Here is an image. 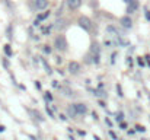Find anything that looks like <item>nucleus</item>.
I'll use <instances>...</instances> for the list:
<instances>
[{"instance_id":"obj_1","label":"nucleus","mask_w":150,"mask_h":140,"mask_svg":"<svg viewBox=\"0 0 150 140\" xmlns=\"http://www.w3.org/2000/svg\"><path fill=\"white\" fill-rule=\"evenodd\" d=\"M54 45H56V48L58 50V51H66V50H67L66 38H64L63 35H58V37L54 40Z\"/></svg>"},{"instance_id":"obj_2","label":"nucleus","mask_w":150,"mask_h":140,"mask_svg":"<svg viewBox=\"0 0 150 140\" xmlns=\"http://www.w3.org/2000/svg\"><path fill=\"white\" fill-rule=\"evenodd\" d=\"M79 26H80V28H83V29H86V31H89V29L92 28L90 19H89V18H86V16L79 18Z\"/></svg>"},{"instance_id":"obj_3","label":"nucleus","mask_w":150,"mask_h":140,"mask_svg":"<svg viewBox=\"0 0 150 140\" xmlns=\"http://www.w3.org/2000/svg\"><path fill=\"white\" fill-rule=\"evenodd\" d=\"M73 108H74V111H76L77 115H84V114L88 112V107H86L84 104H74Z\"/></svg>"},{"instance_id":"obj_4","label":"nucleus","mask_w":150,"mask_h":140,"mask_svg":"<svg viewBox=\"0 0 150 140\" xmlns=\"http://www.w3.org/2000/svg\"><path fill=\"white\" fill-rule=\"evenodd\" d=\"M67 6L72 10H76L82 6V0H67Z\"/></svg>"},{"instance_id":"obj_5","label":"nucleus","mask_w":150,"mask_h":140,"mask_svg":"<svg viewBox=\"0 0 150 140\" xmlns=\"http://www.w3.org/2000/svg\"><path fill=\"white\" fill-rule=\"evenodd\" d=\"M68 70H70V73H79V70H80V64L77 63V61H70L68 63Z\"/></svg>"},{"instance_id":"obj_6","label":"nucleus","mask_w":150,"mask_h":140,"mask_svg":"<svg viewBox=\"0 0 150 140\" xmlns=\"http://www.w3.org/2000/svg\"><path fill=\"white\" fill-rule=\"evenodd\" d=\"M34 6H35V9H38V10H42V9H45L48 6V0H35L34 2Z\"/></svg>"},{"instance_id":"obj_7","label":"nucleus","mask_w":150,"mask_h":140,"mask_svg":"<svg viewBox=\"0 0 150 140\" xmlns=\"http://www.w3.org/2000/svg\"><path fill=\"white\" fill-rule=\"evenodd\" d=\"M120 24L122 25L124 28L128 29V28H131V26H133V21L130 19V16H122L121 19H120Z\"/></svg>"},{"instance_id":"obj_8","label":"nucleus","mask_w":150,"mask_h":140,"mask_svg":"<svg viewBox=\"0 0 150 140\" xmlns=\"http://www.w3.org/2000/svg\"><path fill=\"white\" fill-rule=\"evenodd\" d=\"M137 8H138V3H137V0H133L131 3H128L127 12H128V13H133V12H136V10H137Z\"/></svg>"},{"instance_id":"obj_9","label":"nucleus","mask_w":150,"mask_h":140,"mask_svg":"<svg viewBox=\"0 0 150 140\" xmlns=\"http://www.w3.org/2000/svg\"><path fill=\"white\" fill-rule=\"evenodd\" d=\"M54 28H56V29H63V28H66V21H64V19H57L56 24H54Z\"/></svg>"},{"instance_id":"obj_10","label":"nucleus","mask_w":150,"mask_h":140,"mask_svg":"<svg viewBox=\"0 0 150 140\" xmlns=\"http://www.w3.org/2000/svg\"><path fill=\"white\" fill-rule=\"evenodd\" d=\"M48 16H50V12H45V13H41V15H38V18H36V21H44V19H47Z\"/></svg>"},{"instance_id":"obj_11","label":"nucleus","mask_w":150,"mask_h":140,"mask_svg":"<svg viewBox=\"0 0 150 140\" xmlns=\"http://www.w3.org/2000/svg\"><path fill=\"white\" fill-rule=\"evenodd\" d=\"M67 114H68L70 117H76V115H77V114H76V111H74V108H73V107H68V108H67Z\"/></svg>"},{"instance_id":"obj_12","label":"nucleus","mask_w":150,"mask_h":140,"mask_svg":"<svg viewBox=\"0 0 150 140\" xmlns=\"http://www.w3.org/2000/svg\"><path fill=\"white\" fill-rule=\"evenodd\" d=\"M4 51L8 56H12V50H10V45H4Z\"/></svg>"},{"instance_id":"obj_13","label":"nucleus","mask_w":150,"mask_h":140,"mask_svg":"<svg viewBox=\"0 0 150 140\" xmlns=\"http://www.w3.org/2000/svg\"><path fill=\"white\" fill-rule=\"evenodd\" d=\"M50 31H51L50 26H44L42 28V34H50Z\"/></svg>"},{"instance_id":"obj_14","label":"nucleus","mask_w":150,"mask_h":140,"mask_svg":"<svg viewBox=\"0 0 150 140\" xmlns=\"http://www.w3.org/2000/svg\"><path fill=\"white\" fill-rule=\"evenodd\" d=\"M63 91L66 92L64 95H67V96H73V91H70V89H63Z\"/></svg>"},{"instance_id":"obj_15","label":"nucleus","mask_w":150,"mask_h":140,"mask_svg":"<svg viewBox=\"0 0 150 140\" xmlns=\"http://www.w3.org/2000/svg\"><path fill=\"white\" fill-rule=\"evenodd\" d=\"M42 50H44V53H47V54H50V53H51V48L48 47V45H44V48H42Z\"/></svg>"},{"instance_id":"obj_16","label":"nucleus","mask_w":150,"mask_h":140,"mask_svg":"<svg viewBox=\"0 0 150 140\" xmlns=\"http://www.w3.org/2000/svg\"><path fill=\"white\" fill-rule=\"evenodd\" d=\"M47 112H48V115H50L51 118H56V117H54V114H52V111H51V109H50L48 107H47Z\"/></svg>"},{"instance_id":"obj_17","label":"nucleus","mask_w":150,"mask_h":140,"mask_svg":"<svg viewBox=\"0 0 150 140\" xmlns=\"http://www.w3.org/2000/svg\"><path fill=\"white\" fill-rule=\"evenodd\" d=\"M45 99L47 101H52V95L51 93H45Z\"/></svg>"},{"instance_id":"obj_18","label":"nucleus","mask_w":150,"mask_h":140,"mask_svg":"<svg viewBox=\"0 0 150 140\" xmlns=\"http://www.w3.org/2000/svg\"><path fill=\"white\" fill-rule=\"evenodd\" d=\"M117 91H118V95L122 96V91H121V86H120V85H117Z\"/></svg>"},{"instance_id":"obj_19","label":"nucleus","mask_w":150,"mask_h":140,"mask_svg":"<svg viewBox=\"0 0 150 140\" xmlns=\"http://www.w3.org/2000/svg\"><path fill=\"white\" fill-rule=\"evenodd\" d=\"M136 130H137V131H144V127H143V125H137Z\"/></svg>"},{"instance_id":"obj_20","label":"nucleus","mask_w":150,"mask_h":140,"mask_svg":"<svg viewBox=\"0 0 150 140\" xmlns=\"http://www.w3.org/2000/svg\"><path fill=\"white\" fill-rule=\"evenodd\" d=\"M121 120H122V112L117 114V121H121Z\"/></svg>"},{"instance_id":"obj_21","label":"nucleus","mask_w":150,"mask_h":140,"mask_svg":"<svg viewBox=\"0 0 150 140\" xmlns=\"http://www.w3.org/2000/svg\"><path fill=\"white\" fill-rule=\"evenodd\" d=\"M109 134L112 136V139H114V140H118V137L115 136V133H114V131H109Z\"/></svg>"},{"instance_id":"obj_22","label":"nucleus","mask_w":150,"mask_h":140,"mask_svg":"<svg viewBox=\"0 0 150 140\" xmlns=\"http://www.w3.org/2000/svg\"><path fill=\"white\" fill-rule=\"evenodd\" d=\"M146 19L150 21V10H146Z\"/></svg>"},{"instance_id":"obj_23","label":"nucleus","mask_w":150,"mask_h":140,"mask_svg":"<svg viewBox=\"0 0 150 140\" xmlns=\"http://www.w3.org/2000/svg\"><path fill=\"white\" fill-rule=\"evenodd\" d=\"M35 86H36V89H41V83L40 82H35Z\"/></svg>"},{"instance_id":"obj_24","label":"nucleus","mask_w":150,"mask_h":140,"mask_svg":"<svg viewBox=\"0 0 150 140\" xmlns=\"http://www.w3.org/2000/svg\"><path fill=\"white\" fill-rule=\"evenodd\" d=\"M115 57H117V54H115V53H114V54H112V60H111V61H112V63H115Z\"/></svg>"},{"instance_id":"obj_25","label":"nucleus","mask_w":150,"mask_h":140,"mask_svg":"<svg viewBox=\"0 0 150 140\" xmlns=\"http://www.w3.org/2000/svg\"><path fill=\"white\" fill-rule=\"evenodd\" d=\"M2 131H4V127H3V125H0V133Z\"/></svg>"},{"instance_id":"obj_26","label":"nucleus","mask_w":150,"mask_h":140,"mask_svg":"<svg viewBox=\"0 0 150 140\" xmlns=\"http://www.w3.org/2000/svg\"><path fill=\"white\" fill-rule=\"evenodd\" d=\"M125 3H131V2H133V0H124Z\"/></svg>"},{"instance_id":"obj_27","label":"nucleus","mask_w":150,"mask_h":140,"mask_svg":"<svg viewBox=\"0 0 150 140\" xmlns=\"http://www.w3.org/2000/svg\"><path fill=\"white\" fill-rule=\"evenodd\" d=\"M95 140H100V139L98 137V136H95Z\"/></svg>"},{"instance_id":"obj_28","label":"nucleus","mask_w":150,"mask_h":140,"mask_svg":"<svg viewBox=\"0 0 150 140\" xmlns=\"http://www.w3.org/2000/svg\"><path fill=\"white\" fill-rule=\"evenodd\" d=\"M54 140H57V139H54Z\"/></svg>"}]
</instances>
